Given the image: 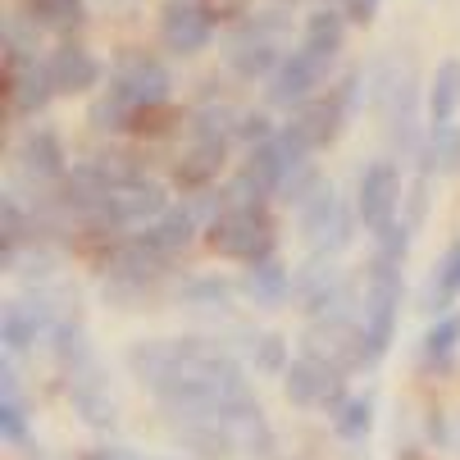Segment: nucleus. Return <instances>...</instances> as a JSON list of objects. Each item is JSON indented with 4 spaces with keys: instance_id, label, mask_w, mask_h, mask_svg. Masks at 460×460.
<instances>
[{
    "instance_id": "1",
    "label": "nucleus",
    "mask_w": 460,
    "mask_h": 460,
    "mask_svg": "<svg viewBox=\"0 0 460 460\" xmlns=\"http://www.w3.org/2000/svg\"><path fill=\"white\" fill-rule=\"evenodd\" d=\"M133 378L155 397L173 438L210 460L265 456L274 447L265 411L237 356L206 338H146L128 351Z\"/></svg>"
},
{
    "instance_id": "2",
    "label": "nucleus",
    "mask_w": 460,
    "mask_h": 460,
    "mask_svg": "<svg viewBox=\"0 0 460 460\" xmlns=\"http://www.w3.org/2000/svg\"><path fill=\"white\" fill-rule=\"evenodd\" d=\"M292 41V14L288 5H270V10H251L242 14L228 32H224V69L242 83H260L270 78Z\"/></svg>"
},
{
    "instance_id": "3",
    "label": "nucleus",
    "mask_w": 460,
    "mask_h": 460,
    "mask_svg": "<svg viewBox=\"0 0 460 460\" xmlns=\"http://www.w3.org/2000/svg\"><path fill=\"white\" fill-rule=\"evenodd\" d=\"M283 201L296 210V224H301L305 242L314 246V255H333V251H342V246L356 237L360 215L333 191V182H328L319 169H305V173L283 191Z\"/></svg>"
},
{
    "instance_id": "4",
    "label": "nucleus",
    "mask_w": 460,
    "mask_h": 460,
    "mask_svg": "<svg viewBox=\"0 0 460 460\" xmlns=\"http://www.w3.org/2000/svg\"><path fill=\"white\" fill-rule=\"evenodd\" d=\"M210 246L242 265H260L274 255V215L270 206H224V215L210 224Z\"/></svg>"
},
{
    "instance_id": "5",
    "label": "nucleus",
    "mask_w": 460,
    "mask_h": 460,
    "mask_svg": "<svg viewBox=\"0 0 460 460\" xmlns=\"http://www.w3.org/2000/svg\"><path fill=\"white\" fill-rule=\"evenodd\" d=\"M164 210H169V187H164L160 178L142 173V178L123 182V187H114V191L105 196V201L96 206V215H92V228H96V233L146 228V224H155Z\"/></svg>"
},
{
    "instance_id": "6",
    "label": "nucleus",
    "mask_w": 460,
    "mask_h": 460,
    "mask_svg": "<svg viewBox=\"0 0 460 460\" xmlns=\"http://www.w3.org/2000/svg\"><path fill=\"white\" fill-rule=\"evenodd\" d=\"M310 146H305V137L296 133L292 123H283L274 137H265L260 146H251L246 151V160H242V169L265 187V196H283L305 169H310Z\"/></svg>"
},
{
    "instance_id": "7",
    "label": "nucleus",
    "mask_w": 460,
    "mask_h": 460,
    "mask_svg": "<svg viewBox=\"0 0 460 460\" xmlns=\"http://www.w3.org/2000/svg\"><path fill=\"white\" fill-rule=\"evenodd\" d=\"M356 101H360V74H342L338 87L310 96V101L292 114V128L305 137L310 151H323V146L338 142V133L347 128V119L356 114Z\"/></svg>"
},
{
    "instance_id": "8",
    "label": "nucleus",
    "mask_w": 460,
    "mask_h": 460,
    "mask_svg": "<svg viewBox=\"0 0 460 460\" xmlns=\"http://www.w3.org/2000/svg\"><path fill=\"white\" fill-rule=\"evenodd\" d=\"M110 92L123 96L128 105H137V110H155L169 101L173 92V74H169V64L151 50H123L114 59V69H110Z\"/></svg>"
},
{
    "instance_id": "9",
    "label": "nucleus",
    "mask_w": 460,
    "mask_h": 460,
    "mask_svg": "<svg viewBox=\"0 0 460 460\" xmlns=\"http://www.w3.org/2000/svg\"><path fill=\"white\" fill-rule=\"evenodd\" d=\"M378 114H383V128L397 151H411L420 146V87L406 69L387 64L383 69V83H378Z\"/></svg>"
},
{
    "instance_id": "10",
    "label": "nucleus",
    "mask_w": 460,
    "mask_h": 460,
    "mask_svg": "<svg viewBox=\"0 0 460 460\" xmlns=\"http://www.w3.org/2000/svg\"><path fill=\"white\" fill-rule=\"evenodd\" d=\"M328 69H333V64H323L319 55H310L305 46H296V50H288V55H283V64L270 74L265 101H270L274 110H301L310 96H319V87H323Z\"/></svg>"
},
{
    "instance_id": "11",
    "label": "nucleus",
    "mask_w": 460,
    "mask_h": 460,
    "mask_svg": "<svg viewBox=\"0 0 460 460\" xmlns=\"http://www.w3.org/2000/svg\"><path fill=\"white\" fill-rule=\"evenodd\" d=\"M397 210H402V169L397 160H374L356 187V215L369 233H383L397 224Z\"/></svg>"
},
{
    "instance_id": "12",
    "label": "nucleus",
    "mask_w": 460,
    "mask_h": 460,
    "mask_svg": "<svg viewBox=\"0 0 460 460\" xmlns=\"http://www.w3.org/2000/svg\"><path fill=\"white\" fill-rule=\"evenodd\" d=\"M283 387H288V402L301 406V411H314V406H333L342 397V369L328 365L323 356L305 351L288 365L283 374Z\"/></svg>"
},
{
    "instance_id": "13",
    "label": "nucleus",
    "mask_w": 460,
    "mask_h": 460,
    "mask_svg": "<svg viewBox=\"0 0 460 460\" xmlns=\"http://www.w3.org/2000/svg\"><path fill=\"white\" fill-rule=\"evenodd\" d=\"M215 37V19L201 0H169L160 10V41L173 55H201Z\"/></svg>"
},
{
    "instance_id": "14",
    "label": "nucleus",
    "mask_w": 460,
    "mask_h": 460,
    "mask_svg": "<svg viewBox=\"0 0 460 460\" xmlns=\"http://www.w3.org/2000/svg\"><path fill=\"white\" fill-rule=\"evenodd\" d=\"M206 228H201V219H196L191 210H187V201L182 206H173V210H164L155 224H146V228H137V242L155 255V260H164V265H173V260L201 237Z\"/></svg>"
},
{
    "instance_id": "15",
    "label": "nucleus",
    "mask_w": 460,
    "mask_h": 460,
    "mask_svg": "<svg viewBox=\"0 0 460 460\" xmlns=\"http://www.w3.org/2000/svg\"><path fill=\"white\" fill-rule=\"evenodd\" d=\"M46 69H50V83H55L59 96H83V92H92L101 83L96 55H87L74 41H59L55 50H46Z\"/></svg>"
},
{
    "instance_id": "16",
    "label": "nucleus",
    "mask_w": 460,
    "mask_h": 460,
    "mask_svg": "<svg viewBox=\"0 0 460 460\" xmlns=\"http://www.w3.org/2000/svg\"><path fill=\"white\" fill-rule=\"evenodd\" d=\"M19 164L28 178L37 182H59L69 178V164H64V142L55 128H32V133L19 142Z\"/></svg>"
},
{
    "instance_id": "17",
    "label": "nucleus",
    "mask_w": 460,
    "mask_h": 460,
    "mask_svg": "<svg viewBox=\"0 0 460 460\" xmlns=\"http://www.w3.org/2000/svg\"><path fill=\"white\" fill-rule=\"evenodd\" d=\"M69 392H74V411L87 420V424H101L110 429L114 424V397H110V383L101 369H92V360L83 369H74L69 378Z\"/></svg>"
},
{
    "instance_id": "18",
    "label": "nucleus",
    "mask_w": 460,
    "mask_h": 460,
    "mask_svg": "<svg viewBox=\"0 0 460 460\" xmlns=\"http://www.w3.org/2000/svg\"><path fill=\"white\" fill-rule=\"evenodd\" d=\"M5 96H10V110H14V114H41V110L50 105V96H55V83H50L46 59H32V64H23V69H14Z\"/></svg>"
},
{
    "instance_id": "19",
    "label": "nucleus",
    "mask_w": 460,
    "mask_h": 460,
    "mask_svg": "<svg viewBox=\"0 0 460 460\" xmlns=\"http://www.w3.org/2000/svg\"><path fill=\"white\" fill-rule=\"evenodd\" d=\"M342 41H347V14L333 10V5L314 10V14L305 19V28H301V46H305L310 55H319L323 64H338Z\"/></svg>"
},
{
    "instance_id": "20",
    "label": "nucleus",
    "mask_w": 460,
    "mask_h": 460,
    "mask_svg": "<svg viewBox=\"0 0 460 460\" xmlns=\"http://www.w3.org/2000/svg\"><path fill=\"white\" fill-rule=\"evenodd\" d=\"M46 323H59V319L46 310V301H41V296L10 301V305H5V347H10V351H28Z\"/></svg>"
},
{
    "instance_id": "21",
    "label": "nucleus",
    "mask_w": 460,
    "mask_h": 460,
    "mask_svg": "<svg viewBox=\"0 0 460 460\" xmlns=\"http://www.w3.org/2000/svg\"><path fill=\"white\" fill-rule=\"evenodd\" d=\"M288 292H292V279H288V265H283V260L270 255V260H260V265L246 270V296H251L260 310L283 305Z\"/></svg>"
},
{
    "instance_id": "22",
    "label": "nucleus",
    "mask_w": 460,
    "mask_h": 460,
    "mask_svg": "<svg viewBox=\"0 0 460 460\" xmlns=\"http://www.w3.org/2000/svg\"><path fill=\"white\" fill-rule=\"evenodd\" d=\"M41 23L28 19V10H10L5 14V69H23V64L37 59V46H41Z\"/></svg>"
},
{
    "instance_id": "23",
    "label": "nucleus",
    "mask_w": 460,
    "mask_h": 460,
    "mask_svg": "<svg viewBox=\"0 0 460 460\" xmlns=\"http://www.w3.org/2000/svg\"><path fill=\"white\" fill-rule=\"evenodd\" d=\"M23 10L46 32H78L87 23V0H23Z\"/></svg>"
},
{
    "instance_id": "24",
    "label": "nucleus",
    "mask_w": 460,
    "mask_h": 460,
    "mask_svg": "<svg viewBox=\"0 0 460 460\" xmlns=\"http://www.w3.org/2000/svg\"><path fill=\"white\" fill-rule=\"evenodd\" d=\"M460 110V59H442L433 87H429V119L433 123H451Z\"/></svg>"
},
{
    "instance_id": "25",
    "label": "nucleus",
    "mask_w": 460,
    "mask_h": 460,
    "mask_svg": "<svg viewBox=\"0 0 460 460\" xmlns=\"http://www.w3.org/2000/svg\"><path fill=\"white\" fill-rule=\"evenodd\" d=\"M456 164H460V128L433 123L429 142L420 146V173H438V169H456Z\"/></svg>"
},
{
    "instance_id": "26",
    "label": "nucleus",
    "mask_w": 460,
    "mask_h": 460,
    "mask_svg": "<svg viewBox=\"0 0 460 460\" xmlns=\"http://www.w3.org/2000/svg\"><path fill=\"white\" fill-rule=\"evenodd\" d=\"M87 123L96 128V133H133V128H137V105H128L123 96H114V92L105 87V92L92 101Z\"/></svg>"
},
{
    "instance_id": "27",
    "label": "nucleus",
    "mask_w": 460,
    "mask_h": 460,
    "mask_svg": "<svg viewBox=\"0 0 460 460\" xmlns=\"http://www.w3.org/2000/svg\"><path fill=\"white\" fill-rule=\"evenodd\" d=\"M456 347H460V314H442L429 333H424L420 365H424V369H447V360L456 356Z\"/></svg>"
},
{
    "instance_id": "28",
    "label": "nucleus",
    "mask_w": 460,
    "mask_h": 460,
    "mask_svg": "<svg viewBox=\"0 0 460 460\" xmlns=\"http://www.w3.org/2000/svg\"><path fill=\"white\" fill-rule=\"evenodd\" d=\"M369 424H374V402L369 397H338L333 402V429H338L342 442H365Z\"/></svg>"
},
{
    "instance_id": "29",
    "label": "nucleus",
    "mask_w": 460,
    "mask_h": 460,
    "mask_svg": "<svg viewBox=\"0 0 460 460\" xmlns=\"http://www.w3.org/2000/svg\"><path fill=\"white\" fill-rule=\"evenodd\" d=\"M178 301L191 305V310H228L233 305V283L228 279H187L178 288Z\"/></svg>"
},
{
    "instance_id": "30",
    "label": "nucleus",
    "mask_w": 460,
    "mask_h": 460,
    "mask_svg": "<svg viewBox=\"0 0 460 460\" xmlns=\"http://www.w3.org/2000/svg\"><path fill=\"white\" fill-rule=\"evenodd\" d=\"M5 270H10V274H23V279H46V274L55 270V255H50L46 246L23 242V246L5 251Z\"/></svg>"
},
{
    "instance_id": "31",
    "label": "nucleus",
    "mask_w": 460,
    "mask_h": 460,
    "mask_svg": "<svg viewBox=\"0 0 460 460\" xmlns=\"http://www.w3.org/2000/svg\"><path fill=\"white\" fill-rule=\"evenodd\" d=\"M251 356H255V369L260 374H288V342L279 338V333H255V342H251Z\"/></svg>"
},
{
    "instance_id": "32",
    "label": "nucleus",
    "mask_w": 460,
    "mask_h": 460,
    "mask_svg": "<svg viewBox=\"0 0 460 460\" xmlns=\"http://www.w3.org/2000/svg\"><path fill=\"white\" fill-rule=\"evenodd\" d=\"M0 429H5V442H10V447L32 451V429H28V420H23L19 397H5V406H0Z\"/></svg>"
},
{
    "instance_id": "33",
    "label": "nucleus",
    "mask_w": 460,
    "mask_h": 460,
    "mask_svg": "<svg viewBox=\"0 0 460 460\" xmlns=\"http://www.w3.org/2000/svg\"><path fill=\"white\" fill-rule=\"evenodd\" d=\"M279 128H270V119L260 114V110H237V128H233V137L237 142H251V146H260L265 137H274Z\"/></svg>"
},
{
    "instance_id": "34",
    "label": "nucleus",
    "mask_w": 460,
    "mask_h": 460,
    "mask_svg": "<svg viewBox=\"0 0 460 460\" xmlns=\"http://www.w3.org/2000/svg\"><path fill=\"white\" fill-rule=\"evenodd\" d=\"M378 5H383V0H342V14H347V23L369 28V23H374V14H378Z\"/></svg>"
},
{
    "instance_id": "35",
    "label": "nucleus",
    "mask_w": 460,
    "mask_h": 460,
    "mask_svg": "<svg viewBox=\"0 0 460 460\" xmlns=\"http://www.w3.org/2000/svg\"><path fill=\"white\" fill-rule=\"evenodd\" d=\"M78 460H151V456H142V451H133V447H92V451H83Z\"/></svg>"
},
{
    "instance_id": "36",
    "label": "nucleus",
    "mask_w": 460,
    "mask_h": 460,
    "mask_svg": "<svg viewBox=\"0 0 460 460\" xmlns=\"http://www.w3.org/2000/svg\"><path fill=\"white\" fill-rule=\"evenodd\" d=\"M201 5L210 10V19H228V14L242 19V0H201Z\"/></svg>"
},
{
    "instance_id": "37",
    "label": "nucleus",
    "mask_w": 460,
    "mask_h": 460,
    "mask_svg": "<svg viewBox=\"0 0 460 460\" xmlns=\"http://www.w3.org/2000/svg\"><path fill=\"white\" fill-rule=\"evenodd\" d=\"M96 5H105V10L119 14V10H128V5H137V0H96Z\"/></svg>"
},
{
    "instance_id": "38",
    "label": "nucleus",
    "mask_w": 460,
    "mask_h": 460,
    "mask_svg": "<svg viewBox=\"0 0 460 460\" xmlns=\"http://www.w3.org/2000/svg\"><path fill=\"white\" fill-rule=\"evenodd\" d=\"M274 5H292V0H274Z\"/></svg>"
}]
</instances>
